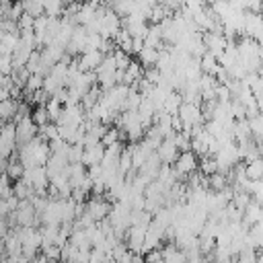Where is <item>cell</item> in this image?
Returning <instances> with one entry per match:
<instances>
[{"label": "cell", "mask_w": 263, "mask_h": 263, "mask_svg": "<svg viewBox=\"0 0 263 263\" xmlns=\"http://www.w3.org/2000/svg\"><path fill=\"white\" fill-rule=\"evenodd\" d=\"M208 187H210V191H222V189L230 187L228 175H224V173H214L212 177H208Z\"/></svg>", "instance_id": "ffe728a7"}, {"label": "cell", "mask_w": 263, "mask_h": 263, "mask_svg": "<svg viewBox=\"0 0 263 263\" xmlns=\"http://www.w3.org/2000/svg\"><path fill=\"white\" fill-rule=\"evenodd\" d=\"M39 138H43L45 142H51V140L60 138V125L53 123V121H49L47 125H41L39 127Z\"/></svg>", "instance_id": "7402d4cb"}, {"label": "cell", "mask_w": 263, "mask_h": 263, "mask_svg": "<svg viewBox=\"0 0 263 263\" xmlns=\"http://www.w3.org/2000/svg\"><path fill=\"white\" fill-rule=\"evenodd\" d=\"M199 171L205 175V177H212L214 173H218V160L214 158V156H203V158H199Z\"/></svg>", "instance_id": "603a6c76"}, {"label": "cell", "mask_w": 263, "mask_h": 263, "mask_svg": "<svg viewBox=\"0 0 263 263\" xmlns=\"http://www.w3.org/2000/svg\"><path fill=\"white\" fill-rule=\"evenodd\" d=\"M23 6H25V12H29L31 16H41L45 14V8H43V2L41 0H21Z\"/></svg>", "instance_id": "cb8c5ba5"}, {"label": "cell", "mask_w": 263, "mask_h": 263, "mask_svg": "<svg viewBox=\"0 0 263 263\" xmlns=\"http://www.w3.org/2000/svg\"><path fill=\"white\" fill-rule=\"evenodd\" d=\"M62 111H64V105L51 97V99H49V103H47V113H49V119H51L53 123H58V121H60Z\"/></svg>", "instance_id": "4316f807"}, {"label": "cell", "mask_w": 263, "mask_h": 263, "mask_svg": "<svg viewBox=\"0 0 263 263\" xmlns=\"http://www.w3.org/2000/svg\"><path fill=\"white\" fill-rule=\"evenodd\" d=\"M144 257H146V263H162V251L160 249H154V251L146 253Z\"/></svg>", "instance_id": "ab89813d"}, {"label": "cell", "mask_w": 263, "mask_h": 263, "mask_svg": "<svg viewBox=\"0 0 263 263\" xmlns=\"http://www.w3.org/2000/svg\"><path fill=\"white\" fill-rule=\"evenodd\" d=\"M253 201V195L249 191H234V197H232V203L238 208V210H247V205Z\"/></svg>", "instance_id": "f1b7e54d"}, {"label": "cell", "mask_w": 263, "mask_h": 263, "mask_svg": "<svg viewBox=\"0 0 263 263\" xmlns=\"http://www.w3.org/2000/svg\"><path fill=\"white\" fill-rule=\"evenodd\" d=\"M245 171H247V177H249L251 181H259V179H263V158L245 162Z\"/></svg>", "instance_id": "44dd1931"}, {"label": "cell", "mask_w": 263, "mask_h": 263, "mask_svg": "<svg viewBox=\"0 0 263 263\" xmlns=\"http://www.w3.org/2000/svg\"><path fill=\"white\" fill-rule=\"evenodd\" d=\"M37 136H39V125L33 121V117L23 119V121L16 123V142H18V146H25V144L33 142Z\"/></svg>", "instance_id": "5b68a950"}, {"label": "cell", "mask_w": 263, "mask_h": 263, "mask_svg": "<svg viewBox=\"0 0 263 263\" xmlns=\"http://www.w3.org/2000/svg\"><path fill=\"white\" fill-rule=\"evenodd\" d=\"M259 14H261V16H263V8H261V12H259Z\"/></svg>", "instance_id": "7bdbcfd3"}, {"label": "cell", "mask_w": 263, "mask_h": 263, "mask_svg": "<svg viewBox=\"0 0 263 263\" xmlns=\"http://www.w3.org/2000/svg\"><path fill=\"white\" fill-rule=\"evenodd\" d=\"M261 8H263V0H249V12L259 14Z\"/></svg>", "instance_id": "60d3db41"}, {"label": "cell", "mask_w": 263, "mask_h": 263, "mask_svg": "<svg viewBox=\"0 0 263 263\" xmlns=\"http://www.w3.org/2000/svg\"><path fill=\"white\" fill-rule=\"evenodd\" d=\"M0 33H21L18 23L16 21H10V18H4L0 23Z\"/></svg>", "instance_id": "f35d334b"}, {"label": "cell", "mask_w": 263, "mask_h": 263, "mask_svg": "<svg viewBox=\"0 0 263 263\" xmlns=\"http://www.w3.org/2000/svg\"><path fill=\"white\" fill-rule=\"evenodd\" d=\"M68 160L70 164H78L84 160V146L82 144H72L70 146V152H68Z\"/></svg>", "instance_id": "d6a6232c"}, {"label": "cell", "mask_w": 263, "mask_h": 263, "mask_svg": "<svg viewBox=\"0 0 263 263\" xmlns=\"http://www.w3.org/2000/svg\"><path fill=\"white\" fill-rule=\"evenodd\" d=\"M51 158V148L49 142H45L43 138H35L33 142L18 146V160L23 162L25 168H33V166H45L47 160Z\"/></svg>", "instance_id": "6da1fadb"}, {"label": "cell", "mask_w": 263, "mask_h": 263, "mask_svg": "<svg viewBox=\"0 0 263 263\" xmlns=\"http://www.w3.org/2000/svg\"><path fill=\"white\" fill-rule=\"evenodd\" d=\"M18 238L23 240V255L27 259H33L37 257V251L43 247V236H41V230L35 228V226H29V228H23V226H14Z\"/></svg>", "instance_id": "7a4b0ae2"}, {"label": "cell", "mask_w": 263, "mask_h": 263, "mask_svg": "<svg viewBox=\"0 0 263 263\" xmlns=\"http://www.w3.org/2000/svg\"><path fill=\"white\" fill-rule=\"evenodd\" d=\"M103 60H105V53H103L101 49L84 51V53H80V58H78L80 70H82V72H97V70L101 68Z\"/></svg>", "instance_id": "9c48e42d"}, {"label": "cell", "mask_w": 263, "mask_h": 263, "mask_svg": "<svg viewBox=\"0 0 263 263\" xmlns=\"http://www.w3.org/2000/svg\"><path fill=\"white\" fill-rule=\"evenodd\" d=\"M203 43H205V49L210 53H214L216 58H220L224 53V49L228 47V37L224 33H203Z\"/></svg>", "instance_id": "ba28073f"}, {"label": "cell", "mask_w": 263, "mask_h": 263, "mask_svg": "<svg viewBox=\"0 0 263 263\" xmlns=\"http://www.w3.org/2000/svg\"><path fill=\"white\" fill-rule=\"evenodd\" d=\"M103 41H105V39H103L99 33H88V39H86V51H90V49H101Z\"/></svg>", "instance_id": "74e56055"}, {"label": "cell", "mask_w": 263, "mask_h": 263, "mask_svg": "<svg viewBox=\"0 0 263 263\" xmlns=\"http://www.w3.org/2000/svg\"><path fill=\"white\" fill-rule=\"evenodd\" d=\"M132 263H146V257H144V255H138V253H134V257H132Z\"/></svg>", "instance_id": "b9f144b4"}, {"label": "cell", "mask_w": 263, "mask_h": 263, "mask_svg": "<svg viewBox=\"0 0 263 263\" xmlns=\"http://www.w3.org/2000/svg\"><path fill=\"white\" fill-rule=\"evenodd\" d=\"M113 210V203L109 199H105V195H92L86 203H84V214H88L95 222H103L109 218Z\"/></svg>", "instance_id": "3957f363"}, {"label": "cell", "mask_w": 263, "mask_h": 263, "mask_svg": "<svg viewBox=\"0 0 263 263\" xmlns=\"http://www.w3.org/2000/svg\"><path fill=\"white\" fill-rule=\"evenodd\" d=\"M33 121L41 127V125H47L51 119H49V113H47V105H37L33 109Z\"/></svg>", "instance_id": "484cf974"}, {"label": "cell", "mask_w": 263, "mask_h": 263, "mask_svg": "<svg viewBox=\"0 0 263 263\" xmlns=\"http://www.w3.org/2000/svg\"><path fill=\"white\" fill-rule=\"evenodd\" d=\"M249 138H253L249 119H236V121H234V140H236V142H245V140H249Z\"/></svg>", "instance_id": "ac0fdd59"}, {"label": "cell", "mask_w": 263, "mask_h": 263, "mask_svg": "<svg viewBox=\"0 0 263 263\" xmlns=\"http://www.w3.org/2000/svg\"><path fill=\"white\" fill-rule=\"evenodd\" d=\"M16 23H18L21 33H27V31H33V29H35V16H31L29 12H25Z\"/></svg>", "instance_id": "d590c367"}, {"label": "cell", "mask_w": 263, "mask_h": 263, "mask_svg": "<svg viewBox=\"0 0 263 263\" xmlns=\"http://www.w3.org/2000/svg\"><path fill=\"white\" fill-rule=\"evenodd\" d=\"M41 253H43V255H45V259H47V261H51V263L62 261V247H58V245L43 247V249H41Z\"/></svg>", "instance_id": "836d02e7"}, {"label": "cell", "mask_w": 263, "mask_h": 263, "mask_svg": "<svg viewBox=\"0 0 263 263\" xmlns=\"http://www.w3.org/2000/svg\"><path fill=\"white\" fill-rule=\"evenodd\" d=\"M191 134L189 132H179V134H175V144H177V148L181 150V152H187V150H191Z\"/></svg>", "instance_id": "83f0119b"}, {"label": "cell", "mask_w": 263, "mask_h": 263, "mask_svg": "<svg viewBox=\"0 0 263 263\" xmlns=\"http://www.w3.org/2000/svg\"><path fill=\"white\" fill-rule=\"evenodd\" d=\"M257 249L255 247H245L240 253H238V257H236V263H257Z\"/></svg>", "instance_id": "f546056e"}, {"label": "cell", "mask_w": 263, "mask_h": 263, "mask_svg": "<svg viewBox=\"0 0 263 263\" xmlns=\"http://www.w3.org/2000/svg\"><path fill=\"white\" fill-rule=\"evenodd\" d=\"M2 242H4V255L6 257H21L23 255V240L18 238L14 228L6 238H2Z\"/></svg>", "instance_id": "4fadbf2b"}, {"label": "cell", "mask_w": 263, "mask_h": 263, "mask_svg": "<svg viewBox=\"0 0 263 263\" xmlns=\"http://www.w3.org/2000/svg\"><path fill=\"white\" fill-rule=\"evenodd\" d=\"M249 123H251L253 138H255V140L261 144V142H263V113H259V115L251 117V119H249Z\"/></svg>", "instance_id": "d4e9b609"}, {"label": "cell", "mask_w": 263, "mask_h": 263, "mask_svg": "<svg viewBox=\"0 0 263 263\" xmlns=\"http://www.w3.org/2000/svg\"><path fill=\"white\" fill-rule=\"evenodd\" d=\"M0 70H2V76H10L12 70H14V60L12 55H2L0 58Z\"/></svg>", "instance_id": "8d00e7d4"}, {"label": "cell", "mask_w": 263, "mask_h": 263, "mask_svg": "<svg viewBox=\"0 0 263 263\" xmlns=\"http://www.w3.org/2000/svg\"><path fill=\"white\" fill-rule=\"evenodd\" d=\"M29 117H33V109H31V105L25 101V103H18V109H16V115H14V123H18V121H23V119H29Z\"/></svg>", "instance_id": "e575fe53"}, {"label": "cell", "mask_w": 263, "mask_h": 263, "mask_svg": "<svg viewBox=\"0 0 263 263\" xmlns=\"http://www.w3.org/2000/svg\"><path fill=\"white\" fill-rule=\"evenodd\" d=\"M16 109H18V101L16 99H8V101H0V117L2 121H14V115H16Z\"/></svg>", "instance_id": "e0dca14e"}, {"label": "cell", "mask_w": 263, "mask_h": 263, "mask_svg": "<svg viewBox=\"0 0 263 263\" xmlns=\"http://www.w3.org/2000/svg\"><path fill=\"white\" fill-rule=\"evenodd\" d=\"M162 251V263H187V255L183 249H177V242H166Z\"/></svg>", "instance_id": "7c38bea8"}, {"label": "cell", "mask_w": 263, "mask_h": 263, "mask_svg": "<svg viewBox=\"0 0 263 263\" xmlns=\"http://www.w3.org/2000/svg\"><path fill=\"white\" fill-rule=\"evenodd\" d=\"M261 31H263V16L247 10V14H245V33H242V35L255 39Z\"/></svg>", "instance_id": "8fae6325"}, {"label": "cell", "mask_w": 263, "mask_h": 263, "mask_svg": "<svg viewBox=\"0 0 263 263\" xmlns=\"http://www.w3.org/2000/svg\"><path fill=\"white\" fill-rule=\"evenodd\" d=\"M156 154H158V158L162 160V164H175V162H177L181 150H179L177 144H175V134H171V136H166V138L162 140V144L158 146Z\"/></svg>", "instance_id": "8992f818"}, {"label": "cell", "mask_w": 263, "mask_h": 263, "mask_svg": "<svg viewBox=\"0 0 263 263\" xmlns=\"http://www.w3.org/2000/svg\"><path fill=\"white\" fill-rule=\"evenodd\" d=\"M113 58H115V64H117V70H127L129 68V64H132V58H129V53H125L123 49H115L113 51Z\"/></svg>", "instance_id": "4dcf8cb0"}, {"label": "cell", "mask_w": 263, "mask_h": 263, "mask_svg": "<svg viewBox=\"0 0 263 263\" xmlns=\"http://www.w3.org/2000/svg\"><path fill=\"white\" fill-rule=\"evenodd\" d=\"M197 158L199 156L193 150H187V152H181L179 154V158H177V162L173 166H175V173H177V177H179L181 183H185V179L199 168V160Z\"/></svg>", "instance_id": "277c9868"}, {"label": "cell", "mask_w": 263, "mask_h": 263, "mask_svg": "<svg viewBox=\"0 0 263 263\" xmlns=\"http://www.w3.org/2000/svg\"><path fill=\"white\" fill-rule=\"evenodd\" d=\"M21 41V33H0V51L2 55H12Z\"/></svg>", "instance_id": "5bb4252c"}, {"label": "cell", "mask_w": 263, "mask_h": 263, "mask_svg": "<svg viewBox=\"0 0 263 263\" xmlns=\"http://www.w3.org/2000/svg\"><path fill=\"white\" fill-rule=\"evenodd\" d=\"M105 150H107V146H105L103 142L97 144V146H88V148H84V160H82V164H84L86 168L97 166V164H103Z\"/></svg>", "instance_id": "30bf717a"}, {"label": "cell", "mask_w": 263, "mask_h": 263, "mask_svg": "<svg viewBox=\"0 0 263 263\" xmlns=\"http://www.w3.org/2000/svg\"><path fill=\"white\" fill-rule=\"evenodd\" d=\"M199 64H201L203 74H212V76H216V74H218V70L222 68V66H220V62H218V58H216L214 53H210V51H205V53L199 58Z\"/></svg>", "instance_id": "2e32d148"}, {"label": "cell", "mask_w": 263, "mask_h": 263, "mask_svg": "<svg viewBox=\"0 0 263 263\" xmlns=\"http://www.w3.org/2000/svg\"><path fill=\"white\" fill-rule=\"evenodd\" d=\"M183 95L181 92H177V90H173L168 97H166V103H164V111L166 113H171V115H177L179 113V109H181V105H183Z\"/></svg>", "instance_id": "d6986e66"}, {"label": "cell", "mask_w": 263, "mask_h": 263, "mask_svg": "<svg viewBox=\"0 0 263 263\" xmlns=\"http://www.w3.org/2000/svg\"><path fill=\"white\" fill-rule=\"evenodd\" d=\"M62 86H64V84H62L55 76H51V74H49V76H45V80H43V90H45L49 97H53Z\"/></svg>", "instance_id": "1f68e13d"}, {"label": "cell", "mask_w": 263, "mask_h": 263, "mask_svg": "<svg viewBox=\"0 0 263 263\" xmlns=\"http://www.w3.org/2000/svg\"><path fill=\"white\" fill-rule=\"evenodd\" d=\"M125 245L129 247L132 253H138V255H144V240H146V228H140V226H129L125 230Z\"/></svg>", "instance_id": "52a82bcc"}, {"label": "cell", "mask_w": 263, "mask_h": 263, "mask_svg": "<svg viewBox=\"0 0 263 263\" xmlns=\"http://www.w3.org/2000/svg\"><path fill=\"white\" fill-rule=\"evenodd\" d=\"M138 60H140V64L148 70V68H156V64H158V60H160V49H156V47H144L140 53H138Z\"/></svg>", "instance_id": "9a60e30c"}]
</instances>
